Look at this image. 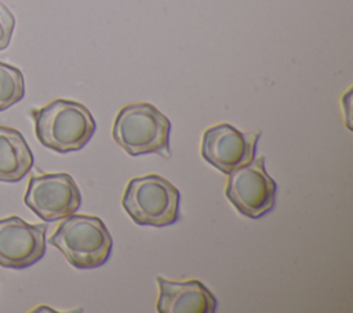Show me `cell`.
Instances as JSON below:
<instances>
[{
	"label": "cell",
	"instance_id": "cell-5",
	"mask_svg": "<svg viewBox=\"0 0 353 313\" xmlns=\"http://www.w3.org/2000/svg\"><path fill=\"white\" fill-rule=\"evenodd\" d=\"M277 185L265 168L261 156L228 174L225 196L239 214L259 219L276 205Z\"/></svg>",
	"mask_w": 353,
	"mask_h": 313
},
{
	"label": "cell",
	"instance_id": "cell-7",
	"mask_svg": "<svg viewBox=\"0 0 353 313\" xmlns=\"http://www.w3.org/2000/svg\"><path fill=\"white\" fill-rule=\"evenodd\" d=\"M261 132H243L236 127L221 123L207 128L201 141V156L223 174L248 164L255 159Z\"/></svg>",
	"mask_w": 353,
	"mask_h": 313
},
{
	"label": "cell",
	"instance_id": "cell-3",
	"mask_svg": "<svg viewBox=\"0 0 353 313\" xmlns=\"http://www.w3.org/2000/svg\"><path fill=\"white\" fill-rule=\"evenodd\" d=\"M66 261L77 269L102 266L112 254L113 240L105 223L92 215H69L50 237Z\"/></svg>",
	"mask_w": 353,
	"mask_h": 313
},
{
	"label": "cell",
	"instance_id": "cell-10",
	"mask_svg": "<svg viewBox=\"0 0 353 313\" xmlns=\"http://www.w3.org/2000/svg\"><path fill=\"white\" fill-rule=\"evenodd\" d=\"M33 161L23 135L15 128L0 125V182L21 181L33 167Z\"/></svg>",
	"mask_w": 353,
	"mask_h": 313
},
{
	"label": "cell",
	"instance_id": "cell-8",
	"mask_svg": "<svg viewBox=\"0 0 353 313\" xmlns=\"http://www.w3.org/2000/svg\"><path fill=\"white\" fill-rule=\"evenodd\" d=\"M46 223H28L17 215L0 219V266L25 269L46 254Z\"/></svg>",
	"mask_w": 353,
	"mask_h": 313
},
{
	"label": "cell",
	"instance_id": "cell-2",
	"mask_svg": "<svg viewBox=\"0 0 353 313\" xmlns=\"http://www.w3.org/2000/svg\"><path fill=\"white\" fill-rule=\"evenodd\" d=\"M171 123L154 105L148 102L123 106L113 123L114 142L130 156L160 154L171 156Z\"/></svg>",
	"mask_w": 353,
	"mask_h": 313
},
{
	"label": "cell",
	"instance_id": "cell-6",
	"mask_svg": "<svg viewBox=\"0 0 353 313\" xmlns=\"http://www.w3.org/2000/svg\"><path fill=\"white\" fill-rule=\"evenodd\" d=\"M23 201L39 218L52 222L74 214L81 205V193L66 172L32 175Z\"/></svg>",
	"mask_w": 353,
	"mask_h": 313
},
{
	"label": "cell",
	"instance_id": "cell-9",
	"mask_svg": "<svg viewBox=\"0 0 353 313\" xmlns=\"http://www.w3.org/2000/svg\"><path fill=\"white\" fill-rule=\"evenodd\" d=\"M159 284V313H214L216 299L214 294L199 280L171 281L156 277Z\"/></svg>",
	"mask_w": 353,
	"mask_h": 313
},
{
	"label": "cell",
	"instance_id": "cell-11",
	"mask_svg": "<svg viewBox=\"0 0 353 313\" xmlns=\"http://www.w3.org/2000/svg\"><path fill=\"white\" fill-rule=\"evenodd\" d=\"M25 97V80L22 72L0 61V112L11 108Z\"/></svg>",
	"mask_w": 353,
	"mask_h": 313
},
{
	"label": "cell",
	"instance_id": "cell-4",
	"mask_svg": "<svg viewBox=\"0 0 353 313\" xmlns=\"http://www.w3.org/2000/svg\"><path fill=\"white\" fill-rule=\"evenodd\" d=\"M179 190L165 178L149 174L132 178L121 204L131 219L141 226L164 228L179 219Z\"/></svg>",
	"mask_w": 353,
	"mask_h": 313
},
{
	"label": "cell",
	"instance_id": "cell-12",
	"mask_svg": "<svg viewBox=\"0 0 353 313\" xmlns=\"http://www.w3.org/2000/svg\"><path fill=\"white\" fill-rule=\"evenodd\" d=\"M15 28V17L10 8L0 3V51L10 46V40Z\"/></svg>",
	"mask_w": 353,
	"mask_h": 313
},
{
	"label": "cell",
	"instance_id": "cell-1",
	"mask_svg": "<svg viewBox=\"0 0 353 313\" xmlns=\"http://www.w3.org/2000/svg\"><path fill=\"white\" fill-rule=\"evenodd\" d=\"M30 116L39 142L57 153L83 149L97 130L91 112L76 101L55 99L43 108L32 109Z\"/></svg>",
	"mask_w": 353,
	"mask_h": 313
}]
</instances>
